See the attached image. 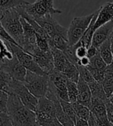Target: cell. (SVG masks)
Listing matches in <instances>:
<instances>
[{"label": "cell", "mask_w": 113, "mask_h": 126, "mask_svg": "<svg viewBox=\"0 0 113 126\" xmlns=\"http://www.w3.org/2000/svg\"><path fill=\"white\" fill-rule=\"evenodd\" d=\"M48 76L50 79V84L59 99L69 101L67 89V82L68 79L61 73L55 70H53L51 73L48 74Z\"/></svg>", "instance_id": "10"}, {"label": "cell", "mask_w": 113, "mask_h": 126, "mask_svg": "<svg viewBox=\"0 0 113 126\" xmlns=\"http://www.w3.org/2000/svg\"><path fill=\"white\" fill-rule=\"evenodd\" d=\"M0 66L12 77L13 79L22 82L25 80L27 70L19 63L15 54L12 59L5 60L2 62H0Z\"/></svg>", "instance_id": "9"}, {"label": "cell", "mask_w": 113, "mask_h": 126, "mask_svg": "<svg viewBox=\"0 0 113 126\" xmlns=\"http://www.w3.org/2000/svg\"><path fill=\"white\" fill-rule=\"evenodd\" d=\"M36 126H63L60 122H59L57 120H56V121L53 122L51 123H48V124H43V125H38L36 124Z\"/></svg>", "instance_id": "41"}, {"label": "cell", "mask_w": 113, "mask_h": 126, "mask_svg": "<svg viewBox=\"0 0 113 126\" xmlns=\"http://www.w3.org/2000/svg\"><path fill=\"white\" fill-rule=\"evenodd\" d=\"M53 2L54 0H36L34 2H29V4L25 5L23 9L35 20L44 18L48 15L62 14L61 10L54 8Z\"/></svg>", "instance_id": "3"}, {"label": "cell", "mask_w": 113, "mask_h": 126, "mask_svg": "<svg viewBox=\"0 0 113 126\" xmlns=\"http://www.w3.org/2000/svg\"><path fill=\"white\" fill-rule=\"evenodd\" d=\"M20 19L21 16L18 11L16 9H13L6 11L2 15L0 23L10 36L23 49L25 40Z\"/></svg>", "instance_id": "2"}, {"label": "cell", "mask_w": 113, "mask_h": 126, "mask_svg": "<svg viewBox=\"0 0 113 126\" xmlns=\"http://www.w3.org/2000/svg\"><path fill=\"white\" fill-rule=\"evenodd\" d=\"M97 124H98V126H113L109 121L108 118H103L99 119L97 118Z\"/></svg>", "instance_id": "37"}, {"label": "cell", "mask_w": 113, "mask_h": 126, "mask_svg": "<svg viewBox=\"0 0 113 126\" xmlns=\"http://www.w3.org/2000/svg\"><path fill=\"white\" fill-rule=\"evenodd\" d=\"M77 86H78L77 102L89 108L92 95H91V90L88 83H86L83 79L79 78L78 81L77 83Z\"/></svg>", "instance_id": "14"}, {"label": "cell", "mask_w": 113, "mask_h": 126, "mask_svg": "<svg viewBox=\"0 0 113 126\" xmlns=\"http://www.w3.org/2000/svg\"><path fill=\"white\" fill-rule=\"evenodd\" d=\"M5 43H6L8 48L17 57L19 63L28 71L39 75H47L43 71V70L39 67L38 64L35 62L33 57L30 54L25 52L22 48L17 45H15L13 43H10L6 41H5Z\"/></svg>", "instance_id": "7"}, {"label": "cell", "mask_w": 113, "mask_h": 126, "mask_svg": "<svg viewBox=\"0 0 113 126\" xmlns=\"http://www.w3.org/2000/svg\"><path fill=\"white\" fill-rule=\"evenodd\" d=\"M49 82L48 75H39L27 70L23 84L32 94L40 98L46 96L49 87Z\"/></svg>", "instance_id": "4"}, {"label": "cell", "mask_w": 113, "mask_h": 126, "mask_svg": "<svg viewBox=\"0 0 113 126\" xmlns=\"http://www.w3.org/2000/svg\"><path fill=\"white\" fill-rule=\"evenodd\" d=\"M75 50H76V47H75V45H74V46H69L63 53H64V55L66 56V57L67 58V60L70 62L77 66L78 65V59L76 57Z\"/></svg>", "instance_id": "29"}, {"label": "cell", "mask_w": 113, "mask_h": 126, "mask_svg": "<svg viewBox=\"0 0 113 126\" xmlns=\"http://www.w3.org/2000/svg\"><path fill=\"white\" fill-rule=\"evenodd\" d=\"M113 31V21L109 22L97 29L94 34L91 46L98 48L105 40H109Z\"/></svg>", "instance_id": "12"}, {"label": "cell", "mask_w": 113, "mask_h": 126, "mask_svg": "<svg viewBox=\"0 0 113 126\" xmlns=\"http://www.w3.org/2000/svg\"><path fill=\"white\" fill-rule=\"evenodd\" d=\"M98 53V49L96 48L93 46H90L88 48V53H87V57L91 59L93 57H95L96 54Z\"/></svg>", "instance_id": "36"}, {"label": "cell", "mask_w": 113, "mask_h": 126, "mask_svg": "<svg viewBox=\"0 0 113 126\" xmlns=\"http://www.w3.org/2000/svg\"><path fill=\"white\" fill-rule=\"evenodd\" d=\"M0 126H13L12 119L7 113L0 112Z\"/></svg>", "instance_id": "33"}, {"label": "cell", "mask_w": 113, "mask_h": 126, "mask_svg": "<svg viewBox=\"0 0 113 126\" xmlns=\"http://www.w3.org/2000/svg\"><path fill=\"white\" fill-rule=\"evenodd\" d=\"M111 21H113V2H108L99 8V12L94 25L95 31Z\"/></svg>", "instance_id": "13"}, {"label": "cell", "mask_w": 113, "mask_h": 126, "mask_svg": "<svg viewBox=\"0 0 113 126\" xmlns=\"http://www.w3.org/2000/svg\"><path fill=\"white\" fill-rule=\"evenodd\" d=\"M91 112L96 117V118H107L105 102L97 97H91V104L89 106Z\"/></svg>", "instance_id": "15"}, {"label": "cell", "mask_w": 113, "mask_h": 126, "mask_svg": "<svg viewBox=\"0 0 113 126\" xmlns=\"http://www.w3.org/2000/svg\"><path fill=\"white\" fill-rule=\"evenodd\" d=\"M87 68L90 71L91 75H92L95 80L97 82H99V83H101L105 78V70L96 69L92 67H90V66H88Z\"/></svg>", "instance_id": "31"}, {"label": "cell", "mask_w": 113, "mask_h": 126, "mask_svg": "<svg viewBox=\"0 0 113 126\" xmlns=\"http://www.w3.org/2000/svg\"><path fill=\"white\" fill-rule=\"evenodd\" d=\"M50 50L53 58V65H54V70L61 72L63 69L65 67V66L70 62L64 53L56 48H50Z\"/></svg>", "instance_id": "16"}, {"label": "cell", "mask_w": 113, "mask_h": 126, "mask_svg": "<svg viewBox=\"0 0 113 126\" xmlns=\"http://www.w3.org/2000/svg\"><path fill=\"white\" fill-rule=\"evenodd\" d=\"M29 4L26 0H0V14L1 16L8 10L24 7Z\"/></svg>", "instance_id": "19"}, {"label": "cell", "mask_w": 113, "mask_h": 126, "mask_svg": "<svg viewBox=\"0 0 113 126\" xmlns=\"http://www.w3.org/2000/svg\"><path fill=\"white\" fill-rule=\"evenodd\" d=\"M88 66L92 67L94 68H96V69L105 70L107 64L103 61V59L101 58V57L100 56V54L98 53V54H96L95 57H93L92 58L90 59V63Z\"/></svg>", "instance_id": "27"}, {"label": "cell", "mask_w": 113, "mask_h": 126, "mask_svg": "<svg viewBox=\"0 0 113 126\" xmlns=\"http://www.w3.org/2000/svg\"><path fill=\"white\" fill-rule=\"evenodd\" d=\"M61 73L64 76H65L68 80L75 82V83H78L79 79V72L76 65L69 62Z\"/></svg>", "instance_id": "22"}, {"label": "cell", "mask_w": 113, "mask_h": 126, "mask_svg": "<svg viewBox=\"0 0 113 126\" xmlns=\"http://www.w3.org/2000/svg\"><path fill=\"white\" fill-rule=\"evenodd\" d=\"M109 102L112 104V105H113V94H112V95L109 98Z\"/></svg>", "instance_id": "43"}, {"label": "cell", "mask_w": 113, "mask_h": 126, "mask_svg": "<svg viewBox=\"0 0 113 126\" xmlns=\"http://www.w3.org/2000/svg\"><path fill=\"white\" fill-rule=\"evenodd\" d=\"M72 105L75 111V113H76V115L79 118H81L88 121L91 114L90 109L88 107H86L83 105H81L78 102L72 103Z\"/></svg>", "instance_id": "24"}, {"label": "cell", "mask_w": 113, "mask_h": 126, "mask_svg": "<svg viewBox=\"0 0 113 126\" xmlns=\"http://www.w3.org/2000/svg\"><path fill=\"white\" fill-rule=\"evenodd\" d=\"M7 114L11 118L13 124L18 126H36L35 111L26 108L19 98L13 94H9Z\"/></svg>", "instance_id": "1"}, {"label": "cell", "mask_w": 113, "mask_h": 126, "mask_svg": "<svg viewBox=\"0 0 113 126\" xmlns=\"http://www.w3.org/2000/svg\"><path fill=\"white\" fill-rule=\"evenodd\" d=\"M1 17H2V16H1V14H0V19H1Z\"/></svg>", "instance_id": "44"}, {"label": "cell", "mask_w": 113, "mask_h": 126, "mask_svg": "<svg viewBox=\"0 0 113 126\" xmlns=\"http://www.w3.org/2000/svg\"><path fill=\"white\" fill-rule=\"evenodd\" d=\"M13 126H18V125H13Z\"/></svg>", "instance_id": "45"}, {"label": "cell", "mask_w": 113, "mask_h": 126, "mask_svg": "<svg viewBox=\"0 0 113 126\" xmlns=\"http://www.w3.org/2000/svg\"><path fill=\"white\" fill-rule=\"evenodd\" d=\"M74 126H89V125L87 120L77 116L76 120H75V122H74Z\"/></svg>", "instance_id": "38"}, {"label": "cell", "mask_w": 113, "mask_h": 126, "mask_svg": "<svg viewBox=\"0 0 113 126\" xmlns=\"http://www.w3.org/2000/svg\"><path fill=\"white\" fill-rule=\"evenodd\" d=\"M9 94L16 95L26 108L36 111L37 104H38V98L31 94L30 91L24 85L23 82L13 79L10 84Z\"/></svg>", "instance_id": "6"}, {"label": "cell", "mask_w": 113, "mask_h": 126, "mask_svg": "<svg viewBox=\"0 0 113 126\" xmlns=\"http://www.w3.org/2000/svg\"><path fill=\"white\" fill-rule=\"evenodd\" d=\"M36 21L45 30L49 37L54 35H59L67 40V29L63 27L53 16L48 15L44 18L36 19Z\"/></svg>", "instance_id": "8"}, {"label": "cell", "mask_w": 113, "mask_h": 126, "mask_svg": "<svg viewBox=\"0 0 113 126\" xmlns=\"http://www.w3.org/2000/svg\"><path fill=\"white\" fill-rule=\"evenodd\" d=\"M36 46L40 50L44 52H48L50 51V47L49 44L48 40L46 38L43 37L38 34H36Z\"/></svg>", "instance_id": "30"}, {"label": "cell", "mask_w": 113, "mask_h": 126, "mask_svg": "<svg viewBox=\"0 0 113 126\" xmlns=\"http://www.w3.org/2000/svg\"><path fill=\"white\" fill-rule=\"evenodd\" d=\"M98 49L100 56L107 65L113 63V55L112 51L110 38L109 40H105Z\"/></svg>", "instance_id": "20"}, {"label": "cell", "mask_w": 113, "mask_h": 126, "mask_svg": "<svg viewBox=\"0 0 113 126\" xmlns=\"http://www.w3.org/2000/svg\"><path fill=\"white\" fill-rule=\"evenodd\" d=\"M106 106V113H107V118L111 124L113 125V105L108 101L105 102Z\"/></svg>", "instance_id": "35"}, {"label": "cell", "mask_w": 113, "mask_h": 126, "mask_svg": "<svg viewBox=\"0 0 113 126\" xmlns=\"http://www.w3.org/2000/svg\"><path fill=\"white\" fill-rule=\"evenodd\" d=\"M51 101H53V103H54V105H55V109H56L55 115H56L57 121L63 126H74V124L72 120L63 111V108L61 105L59 98L57 97L53 98Z\"/></svg>", "instance_id": "17"}, {"label": "cell", "mask_w": 113, "mask_h": 126, "mask_svg": "<svg viewBox=\"0 0 113 126\" xmlns=\"http://www.w3.org/2000/svg\"><path fill=\"white\" fill-rule=\"evenodd\" d=\"M95 12L84 16L74 17L67 29V40L69 46H74L81 40L87 30L93 19Z\"/></svg>", "instance_id": "5"}, {"label": "cell", "mask_w": 113, "mask_h": 126, "mask_svg": "<svg viewBox=\"0 0 113 126\" xmlns=\"http://www.w3.org/2000/svg\"><path fill=\"white\" fill-rule=\"evenodd\" d=\"M12 80V77L7 72H6L0 66V91H5L9 94Z\"/></svg>", "instance_id": "23"}, {"label": "cell", "mask_w": 113, "mask_h": 126, "mask_svg": "<svg viewBox=\"0 0 113 126\" xmlns=\"http://www.w3.org/2000/svg\"><path fill=\"white\" fill-rule=\"evenodd\" d=\"M8 99L9 94L0 91V112L7 113L8 111Z\"/></svg>", "instance_id": "32"}, {"label": "cell", "mask_w": 113, "mask_h": 126, "mask_svg": "<svg viewBox=\"0 0 113 126\" xmlns=\"http://www.w3.org/2000/svg\"><path fill=\"white\" fill-rule=\"evenodd\" d=\"M67 95H68L69 102H71V103L77 102V97H78L77 83L73 82L70 80H67Z\"/></svg>", "instance_id": "25"}, {"label": "cell", "mask_w": 113, "mask_h": 126, "mask_svg": "<svg viewBox=\"0 0 113 126\" xmlns=\"http://www.w3.org/2000/svg\"><path fill=\"white\" fill-rule=\"evenodd\" d=\"M75 47H76L75 53H76V57H78V60L87 56V53H88V48L87 47L80 45L78 43H77L76 44H75Z\"/></svg>", "instance_id": "34"}, {"label": "cell", "mask_w": 113, "mask_h": 126, "mask_svg": "<svg viewBox=\"0 0 113 126\" xmlns=\"http://www.w3.org/2000/svg\"><path fill=\"white\" fill-rule=\"evenodd\" d=\"M36 111L44 112L48 114H50L52 116H55L56 109L55 105L53 101L47 98L46 96L38 98V104H37Z\"/></svg>", "instance_id": "18"}, {"label": "cell", "mask_w": 113, "mask_h": 126, "mask_svg": "<svg viewBox=\"0 0 113 126\" xmlns=\"http://www.w3.org/2000/svg\"><path fill=\"white\" fill-rule=\"evenodd\" d=\"M110 42H111V47H112V55H113V31L112 32V35L110 36Z\"/></svg>", "instance_id": "42"}, {"label": "cell", "mask_w": 113, "mask_h": 126, "mask_svg": "<svg viewBox=\"0 0 113 126\" xmlns=\"http://www.w3.org/2000/svg\"><path fill=\"white\" fill-rule=\"evenodd\" d=\"M90 63V59L86 56L78 60L77 66H83V67H88Z\"/></svg>", "instance_id": "39"}, {"label": "cell", "mask_w": 113, "mask_h": 126, "mask_svg": "<svg viewBox=\"0 0 113 126\" xmlns=\"http://www.w3.org/2000/svg\"><path fill=\"white\" fill-rule=\"evenodd\" d=\"M30 54L33 57L35 62L38 64L39 67L46 74L48 75L54 70L53 58L51 50L48 52H44L36 47L32 50Z\"/></svg>", "instance_id": "11"}, {"label": "cell", "mask_w": 113, "mask_h": 126, "mask_svg": "<svg viewBox=\"0 0 113 126\" xmlns=\"http://www.w3.org/2000/svg\"><path fill=\"white\" fill-rule=\"evenodd\" d=\"M59 101H60L61 105L63 108V111H64V113H65L72 120L74 124L77 115H76V113H75V111L74 109L72 103L69 102V101H63L61 99H59Z\"/></svg>", "instance_id": "26"}, {"label": "cell", "mask_w": 113, "mask_h": 126, "mask_svg": "<svg viewBox=\"0 0 113 126\" xmlns=\"http://www.w3.org/2000/svg\"><path fill=\"white\" fill-rule=\"evenodd\" d=\"M79 72V78L83 79L86 83L90 84L91 82L95 81V79L90 73V71L87 68V67H83V66H77Z\"/></svg>", "instance_id": "28"}, {"label": "cell", "mask_w": 113, "mask_h": 126, "mask_svg": "<svg viewBox=\"0 0 113 126\" xmlns=\"http://www.w3.org/2000/svg\"><path fill=\"white\" fill-rule=\"evenodd\" d=\"M88 122L89 126H98V124H97V118L91 112L89 116V118L88 120Z\"/></svg>", "instance_id": "40"}, {"label": "cell", "mask_w": 113, "mask_h": 126, "mask_svg": "<svg viewBox=\"0 0 113 126\" xmlns=\"http://www.w3.org/2000/svg\"><path fill=\"white\" fill-rule=\"evenodd\" d=\"M88 84L90 87L91 95H92L93 97L99 98V99H101L105 102L109 101V98H108L105 92L103 89V87H102L101 83L95 80V81L91 82V83Z\"/></svg>", "instance_id": "21"}]
</instances>
